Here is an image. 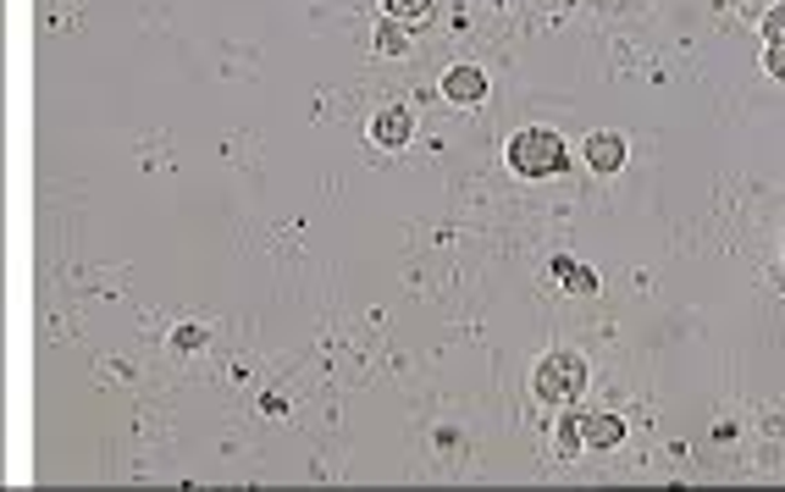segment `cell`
<instances>
[{
	"mask_svg": "<svg viewBox=\"0 0 785 492\" xmlns=\"http://www.w3.org/2000/svg\"><path fill=\"white\" fill-rule=\"evenodd\" d=\"M509 167H514V178L543 183V178H559L570 167V149L554 128H526V133L509 139Z\"/></svg>",
	"mask_w": 785,
	"mask_h": 492,
	"instance_id": "obj_1",
	"label": "cell"
},
{
	"mask_svg": "<svg viewBox=\"0 0 785 492\" xmlns=\"http://www.w3.org/2000/svg\"><path fill=\"white\" fill-rule=\"evenodd\" d=\"M581 387H586V360H581V355H570V349L543 355V365H537V376H532V393H537V398L570 404V398H581Z\"/></svg>",
	"mask_w": 785,
	"mask_h": 492,
	"instance_id": "obj_2",
	"label": "cell"
},
{
	"mask_svg": "<svg viewBox=\"0 0 785 492\" xmlns=\"http://www.w3.org/2000/svg\"><path fill=\"white\" fill-rule=\"evenodd\" d=\"M586 167H592L597 178H615V172L626 167V139H620V133H592V139H586Z\"/></svg>",
	"mask_w": 785,
	"mask_h": 492,
	"instance_id": "obj_3",
	"label": "cell"
},
{
	"mask_svg": "<svg viewBox=\"0 0 785 492\" xmlns=\"http://www.w3.org/2000/svg\"><path fill=\"white\" fill-rule=\"evenodd\" d=\"M443 95H449L454 106H481V100H487V77H481L476 67H449Z\"/></svg>",
	"mask_w": 785,
	"mask_h": 492,
	"instance_id": "obj_4",
	"label": "cell"
},
{
	"mask_svg": "<svg viewBox=\"0 0 785 492\" xmlns=\"http://www.w3.org/2000/svg\"><path fill=\"white\" fill-rule=\"evenodd\" d=\"M409 133H415V117H409L404 106H388V111H377V122H371V139H377L382 149L409 144Z\"/></svg>",
	"mask_w": 785,
	"mask_h": 492,
	"instance_id": "obj_5",
	"label": "cell"
},
{
	"mask_svg": "<svg viewBox=\"0 0 785 492\" xmlns=\"http://www.w3.org/2000/svg\"><path fill=\"white\" fill-rule=\"evenodd\" d=\"M581 443L586 448H620L626 443V421L620 416H581Z\"/></svg>",
	"mask_w": 785,
	"mask_h": 492,
	"instance_id": "obj_6",
	"label": "cell"
},
{
	"mask_svg": "<svg viewBox=\"0 0 785 492\" xmlns=\"http://www.w3.org/2000/svg\"><path fill=\"white\" fill-rule=\"evenodd\" d=\"M554 277H559V288H570V293H597V277H592L581 261H570V255L554 261Z\"/></svg>",
	"mask_w": 785,
	"mask_h": 492,
	"instance_id": "obj_7",
	"label": "cell"
},
{
	"mask_svg": "<svg viewBox=\"0 0 785 492\" xmlns=\"http://www.w3.org/2000/svg\"><path fill=\"white\" fill-rule=\"evenodd\" d=\"M431 7H438V0H382V12H388L393 23H426Z\"/></svg>",
	"mask_w": 785,
	"mask_h": 492,
	"instance_id": "obj_8",
	"label": "cell"
},
{
	"mask_svg": "<svg viewBox=\"0 0 785 492\" xmlns=\"http://www.w3.org/2000/svg\"><path fill=\"white\" fill-rule=\"evenodd\" d=\"M377 50H382V56H404V50H409V39H404V23L382 17V28H377Z\"/></svg>",
	"mask_w": 785,
	"mask_h": 492,
	"instance_id": "obj_9",
	"label": "cell"
},
{
	"mask_svg": "<svg viewBox=\"0 0 785 492\" xmlns=\"http://www.w3.org/2000/svg\"><path fill=\"white\" fill-rule=\"evenodd\" d=\"M554 448H559L564 459L586 448V443H581V416H564V421H559V432H554Z\"/></svg>",
	"mask_w": 785,
	"mask_h": 492,
	"instance_id": "obj_10",
	"label": "cell"
},
{
	"mask_svg": "<svg viewBox=\"0 0 785 492\" xmlns=\"http://www.w3.org/2000/svg\"><path fill=\"white\" fill-rule=\"evenodd\" d=\"M763 45H785V0L763 12Z\"/></svg>",
	"mask_w": 785,
	"mask_h": 492,
	"instance_id": "obj_11",
	"label": "cell"
},
{
	"mask_svg": "<svg viewBox=\"0 0 785 492\" xmlns=\"http://www.w3.org/2000/svg\"><path fill=\"white\" fill-rule=\"evenodd\" d=\"M171 349H205V326H178V333H171Z\"/></svg>",
	"mask_w": 785,
	"mask_h": 492,
	"instance_id": "obj_12",
	"label": "cell"
},
{
	"mask_svg": "<svg viewBox=\"0 0 785 492\" xmlns=\"http://www.w3.org/2000/svg\"><path fill=\"white\" fill-rule=\"evenodd\" d=\"M763 67H769L774 77H785V45H763Z\"/></svg>",
	"mask_w": 785,
	"mask_h": 492,
	"instance_id": "obj_13",
	"label": "cell"
},
{
	"mask_svg": "<svg viewBox=\"0 0 785 492\" xmlns=\"http://www.w3.org/2000/svg\"><path fill=\"white\" fill-rule=\"evenodd\" d=\"M719 7H747V0H719Z\"/></svg>",
	"mask_w": 785,
	"mask_h": 492,
	"instance_id": "obj_14",
	"label": "cell"
}]
</instances>
